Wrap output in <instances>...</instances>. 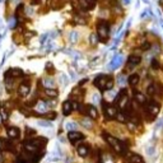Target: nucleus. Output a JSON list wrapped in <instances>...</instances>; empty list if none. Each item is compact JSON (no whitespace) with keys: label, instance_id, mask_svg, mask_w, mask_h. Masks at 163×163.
<instances>
[{"label":"nucleus","instance_id":"41","mask_svg":"<svg viewBox=\"0 0 163 163\" xmlns=\"http://www.w3.org/2000/svg\"><path fill=\"white\" fill-rule=\"evenodd\" d=\"M1 145H3V143H1V140H0V149H1Z\"/></svg>","mask_w":163,"mask_h":163},{"label":"nucleus","instance_id":"13","mask_svg":"<svg viewBox=\"0 0 163 163\" xmlns=\"http://www.w3.org/2000/svg\"><path fill=\"white\" fill-rule=\"evenodd\" d=\"M78 1H79L80 9L84 10V12L91 10L92 8H93V4H92V1H89V0H78Z\"/></svg>","mask_w":163,"mask_h":163},{"label":"nucleus","instance_id":"20","mask_svg":"<svg viewBox=\"0 0 163 163\" xmlns=\"http://www.w3.org/2000/svg\"><path fill=\"white\" fill-rule=\"evenodd\" d=\"M7 74H9L13 78H15V76H23V71L20 69H9L7 71Z\"/></svg>","mask_w":163,"mask_h":163},{"label":"nucleus","instance_id":"14","mask_svg":"<svg viewBox=\"0 0 163 163\" xmlns=\"http://www.w3.org/2000/svg\"><path fill=\"white\" fill-rule=\"evenodd\" d=\"M78 154L80 157H87L88 154H89V149H88V147L87 145H84V144H80L79 147H78Z\"/></svg>","mask_w":163,"mask_h":163},{"label":"nucleus","instance_id":"2","mask_svg":"<svg viewBox=\"0 0 163 163\" xmlns=\"http://www.w3.org/2000/svg\"><path fill=\"white\" fill-rule=\"evenodd\" d=\"M97 36L100 37L101 41L106 42V40L108 38V24L105 20H101L97 25Z\"/></svg>","mask_w":163,"mask_h":163},{"label":"nucleus","instance_id":"21","mask_svg":"<svg viewBox=\"0 0 163 163\" xmlns=\"http://www.w3.org/2000/svg\"><path fill=\"white\" fill-rule=\"evenodd\" d=\"M129 162L130 163H143V158L138 154H132V156L129 158Z\"/></svg>","mask_w":163,"mask_h":163},{"label":"nucleus","instance_id":"37","mask_svg":"<svg viewBox=\"0 0 163 163\" xmlns=\"http://www.w3.org/2000/svg\"><path fill=\"white\" fill-rule=\"evenodd\" d=\"M163 126V117L159 120V121H158V124H157V129H161Z\"/></svg>","mask_w":163,"mask_h":163},{"label":"nucleus","instance_id":"16","mask_svg":"<svg viewBox=\"0 0 163 163\" xmlns=\"http://www.w3.org/2000/svg\"><path fill=\"white\" fill-rule=\"evenodd\" d=\"M121 61H122V56H120V55H119V56H115L114 60L110 64V68H111V69H116L117 66H120Z\"/></svg>","mask_w":163,"mask_h":163},{"label":"nucleus","instance_id":"29","mask_svg":"<svg viewBox=\"0 0 163 163\" xmlns=\"http://www.w3.org/2000/svg\"><path fill=\"white\" fill-rule=\"evenodd\" d=\"M42 116H44L46 120H54L56 119V112H50V114H42Z\"/></svg>","mask_w":163,"mask_h":163},{"label":"nucleus","instance_id":"25","mask_svg":"<svg viewBox=\"0 0 163 163\" xmlns=\"http://www.w3.org/2000/svg\"><path fill=\"white\" fill-rule=\"evenodd\" d=\"M116 117H117V121L121 122V124H125L126 122V117L125 115H124V112H117L116 114Z\"/></svg>","mask_w":163,"mask_h":163},{"label":"nucleus","instance_id":"7","mask_svg":"<svg viewBox=\"0 0 163 163\" xmlns=\"http://www.w3.org/2000/svg\"><path fill=\"white\" fill-rule=\"evenodd\" d=\"M103 110H105V115L107 119H114L117 114V110L115 106H111V105H103Z\"/></svg>","mask_w":163,"mask_h":163},{"label":"nucleus","instance_id":"43","mask_svg":"<svg viewBox=\"0 0 163 163\" xmlns=\"http://www.w3.org/2000/svg\"><path fill=\"white\" fill-rule=\"evenodd\" d=\"M89 1H94V0H89Z\"/></svg>","mask_w":163,"mask_h":163},{"label":"nucleus","instance_id":"4","mask_svg":"<svg viewBox=\"0 0 163 163\" xmlns=\"http://www.w3.org/2000/svg\"><path fill=\"white\" fill-rule=\"evenodd\" d=\"M110 76H106V75H98L96 79H94V85L100 89V91H106V84H107V80H108Z\"/></svg>","mask_w":163,"mask_h":163},{"label":"nucleus","instance_id":"38","mask_svg":"<svg viewBox=\"0 0 163 163\" xmlns=\"http://www.w3.org/2000/svg\"><path fill=\"white\" fill-rule=\"evenodd\" d=\"M149 47H151V45H149V44H144L143 45V50H147V49H149Z\"/></svg>","mask_w":163,"mask_h":163},{"label":"nucleus","instance_id":"9","mask_svg":"<svg viewBox=\"0 0 163 163\" xmlns=\"http://www.w3.org/2000/svg\"><path fill=\"white\" fill-rule=\"evenodd\" d=\"M140 61H141L140 56H138V55H130L127 59V65H129V68H134L136 65H139Z\"/></svg>","mask_w":163,"mask_h":163},{"label":"nucleus","instance_id":"3","mask_svg":"<svg viewBox=\"0 0 163 163\" xmlns=\"http://www.w3.org/2000/svg\"><path fill=\"white\" fill-rule=\"evenodd\" d=\"M158 112H159V105L154 101H151L148 105V108H147V117L151 120V121H153V120L157 117Z\"/></svg>","mask_w":163,"mask_h":163},{"label":"nucleus","instance_id":"17","mask_svg":"<svg viewBox=\"0 0 163 163\" xmlns=\"http://www.w3.org/2000/svg\"><path fill=\"white\" fill-rule=\"evenodd\" d=\"M139 80H140V78H139V75L138 74H131L130 76H129V84L131 85V87H135L136 84L139 83Z\"/></svg>","mask_w":163,"mask_h":163},{"label":"nucleus","instance_id":"31","mask_svg":"<svg viewBox=\"0 0 163 163\" xmlns=\"http://www.w3.org/2000/svg\"><path fill=\"white\" fill-rule=\"evenodd\" d=\"M92 101H93V103H98V102L101 101V97H100V94L94 93L93 96H92Z\"/></svg>","mask_w":163,"mask_h":163},{"label":"nucleus","instance_id":"11","mask_svg":"<svg viewBox=\"0 0 163 163\" xmlns=\"http://www.w3.org/2000/svg\"><path fill=\"white\" fill-rule=\"evenodd\" d=\"M134 100H135V102H138L140 106H144L145 103H147V97H145L143 93H140V92H135L134 93Z\"/></svg>","mask_w":163,"mask_h":163},{"label":"nucleus","instance_id":"32","mask_svg":"<svg viewBox=\"0 0 163 163\" xmlns=\"http://www.w3.org/2000/svg\"><path fill=\"white\" fill-rule=\"evenodd\" d=\"M46 69H47V71H49L50 74H52V73H54V66H52V64H51V63L46 64Z\"/></svg>","mask_w":163,"mask_h":163},{"label":"nucleus","instance_id":"30","mask_svg":"<svg viewBox=\"0 0 163 163\" xmlns=\"http://www.w3.org/2000/svg\"><path fill=\"white\" fill-rule=\"evenodd\" d=\"M60 80H61V84L63 85H68V76L65 74H61L60 75Z\"/></svg>","mask_w":163,"mask_h":163},{"label":"nucleus","instance_id":"15","mask_svg":"<svg viewBox=\"0 0 163 163\" xmlns=\"http://www.w3.org/2000/svg\"><path fill=\"white\" fill-rule=\"evenodd\" d=\"M87 110H88V115H89V117H92V119H97V117H98L97 108H96L94 106L88 105V106H87Z\"/></svg>","mask_w":163,"mask_h":163},{"label":"nucleus","instance_id":"27","mask_svg":"<svg viewBox=\"0 0 163 163\" xmlns=\"http://www.w3.org/2000/svg\"><path fill=\"white\" fill-rule=\"evenodd\" d=\"M147 92L149 96H153V94L156 93V84H149L147 87Z\"/></svg>","mask_w":163,"mask_h":163},{"label":"nucleus","instance_id":"5","mask_svg":"<svg viewBox=\"0 0 163 163\" xmlns=\"http://www.w3.org/2000/svg\"><path fill=\"white\" fill-rule=\"evenodd\" d=\"M29 92H31V83H29V80H24L23 83L19 85L18 93H19V96H22V97H27Z\"/></svg>","mask_w":163,"mask_h":163},{"label":"nucleus","instance_id":"22","mask_svg":"<svg viewBox=\"0 0 163 163\" xmlns=\"http://www.w3.org/2000/svg\"><path fill=\"white\" fill-rule=\"evenodd\" d=\"M44 85H45V88H55V82L54 79L47 78L44 80Z\"/></svg>","mask_w":163,"mask_h":163},{"label":"nucleus","instance_id":"23","mask_svg":"<svg viewBox=\"0 0 163 163\" xmlns=\"http://www.w3.org/2000/svg\"><path fill=\"white\" fill-rule=\"evenodd\" d=\"M76 122H73V121H69L65 124V129L66 130H76Z\"/></svg>","mask_w":163,"mask_h":163},{"label":"nucleus","instance_id":"24","mask_svg":"<svg viewBox=\"0 0 163 163\" xmlns=\"http://www.w3.org/2000/svg\"><path fill=\"white\" fill-rule=\"evenodd\" d=\"M0 117H1L3 121H7L8 120V112L4 107H0Z\"/></svg>","mask_w":163,"mask_h":163},{"label":"nucleus","instance_id":"35","mask_svg":"<svg viewBox=\"0 0 163 163\" xmlns=\"http://www.w3.org/2000/svg\"><path fill=\"white\" fill-rule=\"evenodd\" d=\"M40 126H44V127H51V122H47V121H40L38 122Z\"/></svg>","mask_w":163,"mask_h":163},{"label":"nucleus","instance_id":"36","mask_svg":"<svg viewBox=\"0 0 163 163\" xmlns=\"http://www.w3.org/2000/svg\"><path fill=\"white\" fill-rule=\"evenodd\" d=\"M97 40H98V38H97L96 35H92V36H91V44H92V45H96V44H97Z\"/></svg>","mask_w":163,"mask_h":163},{"label":"nucleus","instance_id":"10","mask_svg":"<svg viewBox=\"0 0 163 163\" xmlns=\"http://www.w3.org/2000/svg\"><path fill=\"white\" fill-rule=\"evenodd\" d=\"M20 135V130L17 126H10L8 127V136L10 139H18Z\"/></svg>","mask_w":163,"mask_h":163},{"label":"nucleus","instance_id":"1","mask_svg":"<svg viewBox=\"0 0 163 163\" xmlns=\"http://www.w3.org/2000/svg\"><path fill=\"white\" fill-rule=\"evenodd\" d=\"M103 138H105V140L107 141V143H108L111 147H112V149H114V151L116 152L117 154H124V153H125L126 148H125V145H124L122 141H120V140H117L116 138H114V136L106 135V134H103Z\"/></svg>","mask_w":163,"mask_h":163},{"label":"nucleus","instance_id":"19","mask_svg":"<svg viewBox=\"0 0 163 163\" xmlns=\"http://www.w3.org/2000/svg\"><path fill=\"white\" fill-rule=\"evenodd\" d=\"M47 107H49V105L46 103V102H44V101H40L37 103V106H36V108H37V111L40 114H44V112H46V110H47Z\"/></svg>","mask_w":163,"mask_h":163},{"label":"nucleus","instance_id":"34","mask_svg":"<svg viewBox=\"0 0 163 163\" xmlns=\"http://www.w3.org/2000/svg\"><path fill=\"white\" fill-rule=\"evenodd\" d=\"M152 68H153V69H158V68H159V63H158V60H156V59L152 60Z\"/></svg>","mask_w":163,"mask_h":163},{"label":"nucleus","instance_id":"40","mask_svg":"<svg viewBox=\"0 0 163 163\" xmlns=\"http://www.w3.org/2000/svg\"><path fill=\"white\" fill-rule=\"evenodd\" d=\"M1 159H3V156H1V153H0V163H1Z\"/></svg>","mask_w":163,"mask_h":163},{"label":"nucleus","instance_id":"12","mask_svg":"<svg viewBox=\"0 0 163 163\" xmlns=\"http://www.w3.org/2000/svg\"><path fill=\"white\" fill-rule=\"evenodd\" d=\"M73 111V103L71 101H65L63 103V114L65 115V116H69Z\"/></svg>","mask_w":163,"mask_h":163},{"label":"nucleus","instance_id":"26","mask_svg":"<svg viewBox=\"0 0 163 163\" xmlns=\"http://www.w3.org/2000/svg\"><path fill=\"white\" fill-rule=\"evenodd\" d=\"M25 135H27V138H33L36 135V131L31 127H25Z\"/></svg>","mask_w":163,"mask_h":163},{"label":"nucleus","instance_id":"28","mask_svg":"<svg viewBox=\"0 0 163 163\" xmlns=\"http://www.w3.org/2000/svg\"><path fill=\"white\" fill-rule=\"evenodd\" d=\"M80 122H82V125H83L84 127H87V129H92V122H91V120H88V119H83Z\"/></svg>","mask_w":163,"mask_h":163},{"label":"nucleus","instance_id":"44","mask_svg":"<svg viewBox=\"0 0 163 163\" xmlns=\"http://www.w3.org/2000/svg\"><path fill=\"white\" fill-rule=\"evenodd\" d=\"M0 120H1V117H0Z\"/></svg>","mask_w":163,"mask_h":163},{"label":"nucleus","instance_id":"42","mask_svg":"<svg viewBox=\"0 0 163 163\" xmlns=\"http://www.w3.org/2000/svg\"><path fill=\"white\" fill-rule=\"evenodd\" d=\"M98 163H103V162H102V159H100V161H98Z\"/></svg>","mask_w":163,"mask_h":163},{"label":"nucleus","instance_id":"33","mask_svg":"<svg viewBox=\"0 0 163 163\" xmlns=\"http://www.w3.org/2000/svg\"><path fill=\"white\" fill-rule=\"evenodd\" d=\"M117 83H119L120 85H124V84H125V78H124V75H119V76H117Z\"/></svg>","mask_w":163,"mask_h":163},{"label":"nucleus","instance_id":"18","mask_svg":"<svg viewBox=\"0 0 163 163\" xmlns=\"http://www.w3.org/2000/svg\"><path fill=\"white\" fill-rule=\"evenodd\" d=\"M45 94L47 97H50V98H55V97H57V89H55V88H46L45 89Z\"/></svg>","mask_w":163,"mask_h":163},{"label":"nucleus","instance_id":"6","mask_svg":"<svg viewBox=\"0 0 163 163\" xmlns=\"http://www.w3.org/2000/svg\"><path fill=\"white\" fill-rule=\"evenodd\" d=\"M68 139H69L71 143H76V141H79V140H83L84 135L76 130H69V132H68Z\"/></svg>","mask_w":163,"mask_h":163},{"label":"nucleus","instance_id":"39","mask_svg":"<svg viewBox=\"0 0 163 163\" xmlns=\"http://www.w3.org/2000/svg\"><path fill=\"white\" fill-rule=\"evenodd\" d=\"M85 82H88V79H83V80H80V83H79V85H82V84H84Z\"/></svg>","mask_w":163,"mask_h":163},{"label":"nucleus","instance_id":"8","mask_svg":"<svg viewBox=\"0 0 163 163\" xmlns=\"http://www.w3.org/2000/svg\"><path fill=\"white\" fill-rule=\"evenodd\" d=\"M32 141L35 145H37L40 149H44L46 147V144H47V139L46 138H41V136H38V138H36V136H33V138L29 139Z\"/></svg>","mask_w":163,"mask_h":163}]
</instances>
